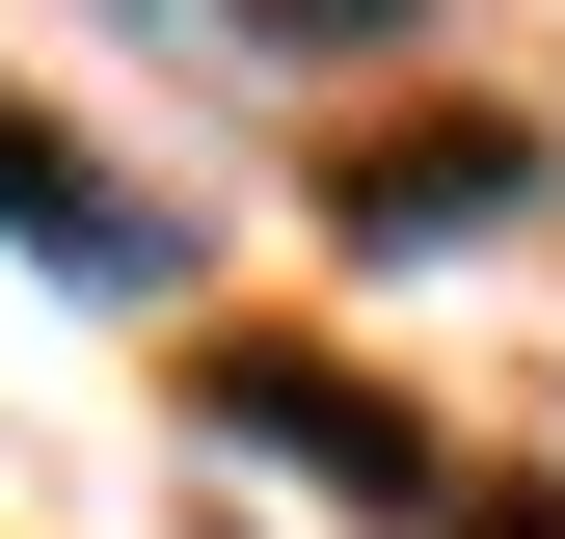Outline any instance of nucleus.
Instances as JSON below:
<instances>
[{"mask_svg": "<svg viewBox=\"0 0 565 539\" xmlns=\"http://www.w3.org/2000/svg\"><path fill=\"white\" fill-rule=\"evenodd\" d=\"M216 404H243V432H269V458H323V486H350V512H431V486H458V458H431V432H404V404H377V378H297V351H243Z\"/></svg>", "mask_w": 565, "mask_h": 539, "instance_id": "1", "label": "nucleus"}, {"mask_svg": "<svg viewBox=\"0 0 565 539\" xmlns=\"http://www.w3.org/2000/svg\"><path fill=\"white\" fill-rule=\"evenodd\" d=\"M350 216H377V243H484V216H512V135H404Z\"/></svg>", "mask_w": 565, "mask_h": 539, "instance_id": "2", "label": "nucleus"}, {"mask_svg": "<svg viewBox=\"0 0 565 539\" xmlns=\"http://www.w3.org/2000/svg\"><path fill=\"white\" fill-rule=\"evenodd\" d=\"M0 216H28L54 270H162V216H108V189H82V162H54V135H28V108H0Z\"/></svg>", "mask_w": 565, "mask_h": 539, "instance_id": "3", "label": "nucleus"}]
</instances>
